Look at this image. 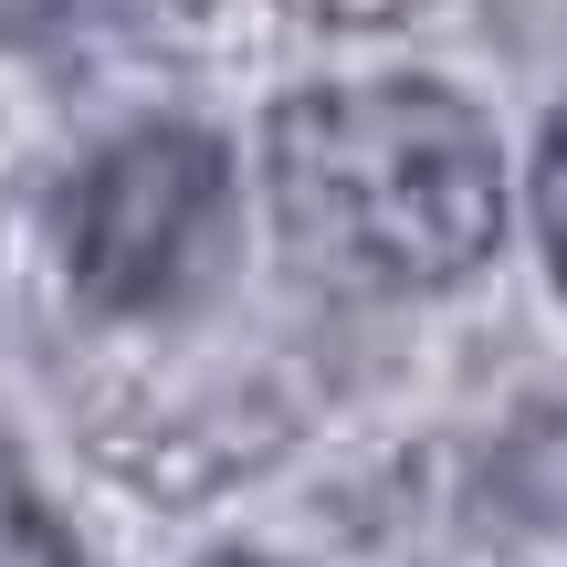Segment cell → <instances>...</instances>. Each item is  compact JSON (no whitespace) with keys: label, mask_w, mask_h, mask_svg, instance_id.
Segmentation results:
<instances>
[{"label":"cell","mask_w":567,"mask_h":567,"mask_svg":"<svg viewBox=\"0 0 567 567\" xmlns=\"http://www.w3.org/2000/svg\"><path fill=\"white\" fill-rule=\"evenodd\" d=\"M274 210L316 274L368 295H431L494 252L505 168L452 84H326L274 116Z\"/></svg>","instance_id":"6da1fadb"},{"label":"cell","mask_w":567,"mask_h":567,"mask_svg":"<svg viewBox=\"0 0 567 567\" xmlns=\"http://www.w3.org/2000/svg\"><path fill=\"white\" fill-rule=\"evenodd\" d=\"M231 252V158L221 137L158 116L105 137L63 189V264L105 316H168Z\"/></svg>","instance_id":"7a4b0ae2"},{"label":"cell","mask_w":567,"mask_h":567,"mask_svg":"<svg viewBox=\"0 0 567 567\" xmlns=\"http://www.w3.org/2000/svg\"><path fill=\"white\" fill-rule=\"evenodd\" d=\"M0 567H84L74 536H63V515L32 494V473L0 452Z\"/></svg>","instance_id":"3957f363"},{"label":"cell","mask_w":567,"mask_h":567,"mask_svg":"<svg viewBox=\"0 0 567 567\" xmlns=\"http://www.w3.org/2000/svg\"><path fill=\"white\" fill-rule=\"evenodd\" d=\"M536 231H547V264L567 284V105L547 116V147H536Z\"/></svg>","instance_id":"277c9868"},{"label":"cell","mask_w":567,"mask_h":567,"mask_svg":"<svg viewBox=\"0 0 567 567\" xmlns=\"http://www.w3.org/2000/svg\"><path fill=\"white\" fill-rule=\"evenodd\" d=\"M305 11H326V21H400V11H421V0H305Z\"/></svg>","instance_id":"5b68a950"},{"label":"cell","mask_w":567,"mask_h":567,"mask_svg":"<svg viewBox=\"0 0 567 567\" xmlns=\"http://www.w3.org/2000/svg\"><path fill=\"white\" fill-rule=\"evenodd\" d=\"M210 567H264V557H210Z\"/></svg>","instance_id":"8992f818"}]
</instances>
